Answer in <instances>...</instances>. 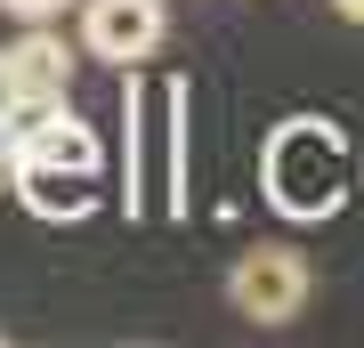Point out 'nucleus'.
<instances>
[{
	"instance_id": "obj_1",
	"label": "nucleus",
	"mask_w": 364,
	"mask_h": 348,
	"mask_svg": "<svg viewBox=\"0 0 364 348\" xmlns=\"http://www.w3.org/2000/svg\"><path fill=\"white\" fill-rule=\"evenodd\" d=\"M259 179H267V203L284 211V219H332L340 194L356 186V179H348V146H340V130L316 122V114H291V122L267 138Z\"/></svg>"
},
{
	"instance_id": "obj_2",
	"label": "nucleus",
	"mask_w": 364,
	"mask_h": 348,
	"mask_svg": "<svg viewBox=\"0 0 364 348\" xmlns=\"http://www.w3.org/2000/svg\"><path fill=\"white\" fill-rule=\"evenodd\" d=\"M308 259H299L291 243H259V251H243L227 268V300H235V316H251V324H291L299 308H308Z\"/></svg>"
},
{
	"instance_id": "obj_3",
	"label": "nucleus",
	"mask_w": 364,
	"mask_h": 348,
	"mask_svg": "<svg viewBox=\"0 0 364 348\" xmlns=\"http://www.w3.org/2000/svg\"><path fill=\"white\" fill-rule=\"evenodd\" d=\"M81 49L105 65H138L162 49V0H90L81 9Z\"/></svg>"
},
{
	"instance_id": "obj_4",
	"label": "nucleus",
	"mask_w": 364,
	"mask_h": 348,
	"mask_svg": "<svg viewBox=\"0 0 364 348\" xmlns=\"http://www.w3.org/2000/svg\"><path fill=\"white\" fill-rule=\"evenodd\" d=\"M9 194L49 227H73L97 211V179L90 170H57V162H9Z\"/></svg>"
},
{
	"instance_id": "obj_5",
	"label": "nucleus",
	"mask_w": 364,
	"mask_h": 348,
	"mask_svg": "<svg viewBox=\"0 0 364 348\" xmlns=\"http://www.w3.org/2000/svg\"><path fill=\"white\" fill-rule=\"evenodd\" d=\"M9 162H57V170H90L97 179V162H105V146H97V130L73 114V105H49L25 138L9 146Z\"/></svg>"
},
{
	"instance_id": "obj_6",
	"label": "nucleus",
	"mask_w": 364,
	"mask_h": 348,
	"mask_svg": "<svg viewBox=\"0 0 364 348\" xmlns=\"http://www.w3.org/2000/svg\"><path fill=\"white\" fill-rule=\"evenodd\" d=\"M9 73H16V105H57L73 90V57H65V41H49V33H25L9 49Z\"/></svg>"
},
{
	"instance_id": "obj_7",
	"label": "nucleus",
	"mask_w": 364,
	"mask_h": 348,
	"mask_svg": "<svg viewBox=\"0 0 364 348\" xmlns=\"http://www.w3.org/2000/svg\"><path fill=\"white\" fill-rule=\"evenodd\" d=\"M0 9H16V16H33V25H41V16H57V9H65V0H0Z\"/></svg>"
},
{
	"instance_id": "obj_8",
	"label": "nucleus",
	"mask_w": 364,
	"mask_h": 348,
	"mask_svg": "<svg viewBox=\"0 0 364 348\" xmlns=\"http://www.w3.org/2000/svg\"><path fill=\"white\" fill-rule=\"evenodd\" d=\"M16 114V73H9V49H0V122Z\"/></svg>"
},
{
	"instance_id": "obj_9",
	"label": "nucleus",
	"mask_w": 364,
	"mask_h": 348,
	"mask_svg": "<svg viewBox=\"0 0 364 348\" xmlns=\"http://www.w3.org/2000/svg\"><path fill=\"white\" fill-rule=\"evenodd\" d=\"M332 9H340V16H348V25H364V0H332Z\"/></svg>"
},
{
	"instance_id": "obj_10",
	"label": "nucleus",
	"mask_w": 364,
	"mask_h": 348,
	"mask_svg": "<svg viewBox=\"0 0 364 348\" xmlns=\"http://www.w3.org/2000/svg\"><path fill=\"white\" fill-rule=\"evenodd\" d=\"M0 194H9V146H0Z\"/></svg>"
},
{
	"instance_id": "obj_11",
	"label": "nucleus",
	"mask_w": 364,
	"mask_h": 348,
	"mask_svg": "<svg viewBox=\"0 0 364 348\" xmlns=\"http://www.w3.org/2000/svg\"><path fill=\"white\" fill-rule=\"evenodd\" d=\"M356 186H364V170H356Z\"/></svg>"
}]
</instances>
